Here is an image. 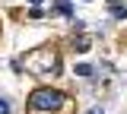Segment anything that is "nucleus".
Listing matches in <instances>:
<instances>
[{
	"mask_svg": "<svg viewBox=\"0 0 127 114\" xmlns=\"http://www.w3.org/2000/svg\"><path fill=\"white\" fill-rule=\"evenodd\" d=\"M29 3H35V6H38V3H41V0H29Z\"/></svg>",
	"mask_w": 127,
	"mask_h": 114,
	"instance_id": "obj_5",
	"label": "nucleus"
},
{
	"mask_svg": "<svg viewBox=\"0 0 127 114\" xmlns=\"http://www.w3.org/2000/svg\"><path fill=\"white\" fill-rule=\"evenodd\" d=\"M111 13H114V19H124V16H127V10H124V6H114Z\"/></svg>",
	"mask_w": 127,
	"mask_h": 114,
	"instance_id": "obj_3",
	"label": "nucleus"
},
{
	"mask_svg": "<svg viewBox=\"0 0 127 114\" xmlns=\"http://www.w3.org/2000/svg\"><path fill=\"white\" fill-rule=\"evenodd\" d=\"M57 13H64V16H73V6H70V0H57Z\"/></svg>",
	"mask_w": 127,
	"mask_h": 114,
	"instance_id": "obj_2",
	"label": "nucleus"
},
{
	"mask_svg": "<svg viewBox=\"0 0 127 114\" xmlns=\"http://www.w3.org/2000/svg\"><path fill=\"white\" fill-rule=\"evenodd\" d=\"M64 105V95L54 92V89H35L29 98V108L32 111H57Z\"/></svg>",
	"mask_w": 127,
	"mask_h": 114,
	"instance_id": "obj_1",
	"label": "nucleus"
},
{
	"mask_svg": "<svg viewBox=\"0 0 127 114\" xmlns=\"http://www.w3.org/2000/svg\"><path fill=\"white\" fill-rule=\"evenodd\" d=\"M0 114H10V105H6L3 98H0Z\"/></svg>",
	"mask_w": 127,
	"mask_h": 114,
	"instance_id": "obj_4",
	"label": "nucleus"
}]
</instances>
